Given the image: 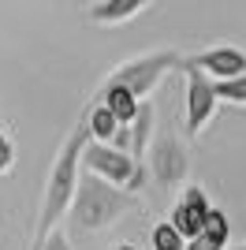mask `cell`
Here are the masks:
<instances>
[{"mask_svg":"<svg viewBox=\"0 0 246 250\" xmlns=\"http://www.w3.org/2000/svg\"><path fill=\"white\" fill-rule=\"evenodd\" d=\"M186 250H224V247H220V243H213V239H205V235H198V239L186 243Z\"/></svg>","mask_w":246,"mask_h":250,"instance_id":"obj_17","label":"cell"},{"mask_svg":"<svg viewBox=\"0 0 246 250\" xmlns=\"http://www.w3.org/2000/svg\"><path fill=\"white\" fill-rule=\"evenodd\" d=\"M216 101H231V104H246V75L227 79V83H213Z\"/></svg>","mask_w":246,"mask_h":250,"instance_id":"obj_13","label":"cell"},{"mask_svg":"<svg viewBox=\"0 0 246 250\" xmlns=\"http://www.w3.org/2000/svg\"><path fill=\"white\" fill-rule=\"evenodd\" d=\"M190 63H194L202 75H209L213 83H227V79H239V75H246V52L231 49V45L205 49V52H198V56H190Z\"/></svg>","mask_w":246,"mask_h":250,"instance_id":"obj_8","label":"cell"},{"mask_svg":"<svg viewBox=\"0 0 246 250\" xmlns=\"http://www.w3.org/2000/svg\"><path fill=\"white\" fill-rule=\"evenodd\" d=\"M183 108H186V135L198 138L216 116V94L213 79L202 75L190 60H183Z\"/></svg>","mask_w":246,"mask_h":250,"instance_id":"obj_5","label":"cell"},{"mask_svg":"<svg viewBox=\"0 0 246 250\" xmlns=\"http://www.w3.org/2000/svg\"><path fill=\"white\" fill-rule=\"evenodd\" d=\"M235 250H246V243H243V247H235Z\"/></svg>","mask_w":246,"mask_h":250,"instance_id":"obj_19","label":"cell"},{"mask_svg":"<svg viewBox=\"0 0 246 250\" xmlns=\"http://www.w3.org/2000/svg\"><path fill=\"white\" fill-rule=\"evenodd\" d=\"M86 131H90V142L108 146V142L116 138V131H120V124L112 120V112H108L104 104H93L90 112H86Z\"/></svg>","mask_w":246,"mask_h":250,"instance_id":"obj_11","label":"cell"},{"mask_svg":"<svg viewBox=\"0 0 246 250\" xmlns=\"http://www.w3.org/2000/svg\"><path fill=\"white\" fill-rule=\"evenodd\" d=\"M202 235H205V239H213V243H220V247H227V239H231V224H227V217L220 213V209H213V213L205 217Z\"/></svg>","mask_w":246,"mask_h":250,"instance_id":"obj_12","label":"cell"},{"mask_svg":"<svg viewBox=\"0 0 246 250\" xmlns=\"http://www.w3.org/2000/svg\"><path fill=\"white\" fill-rule=\"evenodd\" d=\"M38 250H71V243H67V231H60V228H56V231H52V235H49L45 243H41Z\"/></svg>","mask_w":246,"mask_h":250,"instance_id":"obj_16","label":"cell"},{"mask_svg":"<svg viewBox=\"0 0 246 250\" xmlns=\"http://www.w3.org/2000/svg\"><path fill=\"white\" fill-rule=\"evenodd\" d=\"M11 165H15V149H11V138L0 131V172H8Z\"/></svg>","mask_w":246,"mask_h":250,"instance_id":"obj_15","label":"cell"},{"mask_svg":"<svg viewBox=\"0 0 246 250\" xmlns=\"http://www.w3.org/2000/svg\"><path fill=\"white\" fill-rule=\"evenodd\" d=\"M145 8H149L145 0H101V4L90 8V19L101 22V26H116V22H127L134 15H142Z\"/></svg>","mask_w":246,"mask_h":250,"instance_id":"obj_9","label":"cell"},{"mask_svg":"<svg viewBox=\"0 0 246 250\" xmlns=\"http://www.w3.org/2000/svg\"><path fill=\"white\" fill-rule=\"evenodd\" d=\"M101 90H104L101 104L108 108V112H112V120H116L120 127H131V124H134V116H138V104H142V101H134V97L123 90V86H101Z\"/></svg>","mask_w":246,"mask_h":250,"instance_id":"obj_10","label":"cell"},{"mask_svg":"<svg viewBox=\"0 0 246 250\" xmlns=\"http://www.w3.org/2000/svg\"><path fill=\"white\" fill-rule=\"evenodd\" d=\"M149 239H153V250H186V239L172 228V224H168V220H164V224H157Z\"/></svg>","mask_w":246,"mask_h":250,"instance_id":"obj_14","label":"cell"},{"mask_svg":"<svg viewBox=\"0 0 246 250\" xmlns=\"http://www.w3.org/2000/svg\"><path fill=\"white\" fill-rule=\"evenodd\" d=\"M82 165H86V172L97 179H104V183H112V187L127 190V194H138L145 183V168L134 161V157L120 153V149L112 146H97V142H86V149H82Z\"/></svg>","mask_w":246,"mask_h":250,"instance_id":"obj_4","label":"cell"},{"mask_svg":"<svg viewBox=\"0 0 246 250\" xmlns=\"http://www.w3.org/2000/svg\"><path fill=\"white\" fill-rule=\"evenodd\" d=\"M116 250H134V247H116Z\"/></svg>","mask_w":246,"mask_h":250,"instance_id":"obj_18","label":"cell"},{"mask_svg":"<svg viewBox=\"0 0 246 250\" xmlns=\"http://www.w3.org/2000/svg\"><path fill=\"white\" fill-rule=\"evenodd\" d=\"M175 67H183V56L175 49H157V52H145V56H134V60H123L104 79V86H123L134 101H145L157 90V83Z\"/></svg>","mask_w":246,"mask_h":250,"instance_id":"obj_3","label":"cell"},{"mask_svg":"<svg viewBox=\"0 0 246 250\" xmlns=\"http://www.w3.org/2000/svg\"><path fill=\"white\" fill-rule=\"evenodd\" d=\"M213 213V206H209V198H205V190L202 187H186L179 198H175V206H172V224L179 235H183L186 243L190 239H198L202 235V224H205V217Z\"/></svg>","mask_w":246,"mask_h":250,"instance_id":"obj_7","label":"cell"},{"mask_svg":"<svg viewBox=\"0 0 246 250\" xmlns=\"http://www.w3.org/2000/svg\"><path fill=\"white\" fill-rule=\"evenodd\" d=\"M149 172H153L157 179H161V187L175 190L186 183V172H190V153H186V146L179 142V135H172V131H164L161 138H153V146H149Z\"/></svg>","mask_w":246,"mask_h":250,"instance_id":"obj_6","label":"cell"},{"mask_svg":"<svg viewBox=\"0 0 246 250\" xmlns=\"http://www.w3.org/2000/svg\"><path fill=\"white\" fill-rule=\"evenodd\" d=\"M138 206L134 194L112 187L97 176H82L79 179V190H75V202H71V224L79 231H104L112 228L123 213H131Z\"/></svg>","mask_w":246,"mask_h":250,"instance_id":"obj_2","label":"cell"},{"mask_svg":"<svg viewBox=\"0 0 246 250\" xmlns=\"http://www.w3.org/2000/svg\"><path fill=\"white\" fill-rule=\"evenodd\" d=\"M86 142H90V131H86V120H79V124L67 131L60 153H56V161H52L49 187H45V198H41V217H38V228H34L30 250H38L52 231L60 228V220L71 213L75 190H79V165H82V149H86Z\"/></svg>","mask_w":246,"mask_h":250,"instance_id":"obj_1","label":"cell"}]
</instances>
